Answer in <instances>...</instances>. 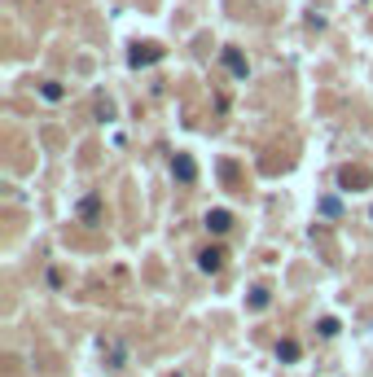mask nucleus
<instances>
[{
    "label": "nucleus",
    "instance_id": "f257e3e1",
    "mask_svg": "<svg viewBox=\"0 0 373 377\" xmlns=\"http://www.w3.org/2000/svg\"><path fill=\"white\" fill-rule=\"evenodd\" d=\"M154 62H163V48H158V44H150V40H145V44H132V53H127V66H154Z\"/></svg>",
    "mask_w": 373,
    "mask_h": 377
},
{
    "label": "nucleus",
    "instance_id": "f03ea898",
    "mask_svg": "<svg viewBox=\"0 0 373 377\" xmlns=\"http://www.w3.org/2000/svg\"><path fill=\"white\" fill-rule=\"evenodd\" d=\"M369 171L365 167H343V171H338V185H343V189H369Z\"/></svg>",
    "mask_w": 373,
    "mask_h": 377
},
{
    "label": "nucleus",
    "instance_id": "7ed1b4c3",
    "mask_svg": "<svg viewBox=\"0 0 373 377\" xmlns=\"http://www.w3.org/2000/svg\"><path fill=\"white\" fill-rule=\"evenodd\" d=\"M229 228H233V215H229V211H206V233L224 237Z\"/></svg>",
    "mask_w": 373,
    "mask_h": 377
},
{
    "label": "nucleus",
    "instance_id": "20e7f679",
    "mask_svg": "<svg viewBox=\"0 0 373 377\" xmlns=\"http://www.w3.org/2000/svg\"><path fill=\"white\" fill-rule=\"evenodd\" d=\"M171 171H176V180H185V185H189V180L198 176V162H193L189 154H176L171 158Z\"/></svg>",
    "mask_w": 373,
    "mask_h": 377
},
{
    "label": "nucleus",
    "instance_id": "39448f33",
    "mask_svg": "<svg viewBox=\"0 0 373 377\" xmlns=\"http://www.w3.org/2000/svg\"><path fill=\"white\" fill-rule=\"evenodd\" d=\"M198 268H202V272H220V268H224V250H220V246L202 250V255H198Z\"/></svg>",
    "mask_w": 373,
    "mask_h": 377
},
{
    "label": "nucleus",
    "instance_id": "423d86ee",
    "mask_svg": "<svg viewBox=\"0 0 373 377\" xmlns=\"http://www.w3.org/2000/svg\"><path fill=\"white\" fill-rule=\"evenodd\" d=\"M224 66H229L237 79H246V57H241L237 48H224Z\"/></svg>",
    "mask_w": 373,
    "mask_h": 377
},
{
    "label": "nucleus",
    "instance_id": "0eeeda50",
    "mask_svg": "<svg viewBox=\"0 0 373 377\" xmlns=\"http://www.w3.org/2000/svg\"><path fill=\"white\" fill-rule=\"evenodd\" d=\"M277 360H286V364H295V360H299V342H281V347H277Z\"/></svg>",
    "mask_w": 373,
    "mask_h": 377
},
{
    "label": "nucleus",
    "instance_id": "6e6552de",
    "mask_svg": "<svg viewBox=\"0 0 373 377\" xmlns=\"http://www.w3.org/2000/svg\"><path fill=\"white\" fill-rule=\"evenodd\" d=\"M334 334H338V320L325 316V320H321V338H334Z\"/></svg>",
    "mask_w": 373,
    "mask_h": 377
},
{
    "label": "nucleus",
    "instance_id": "1a4fd4ad",
    "mask_svg": "<svg viewBox=\"0 0 373 377\" xmlns=\"http://www.w3.org/2000/svg\"><path fill=\"white\" fill-rule=\"evenodd\" d=\"M97 206H101L97 198H84V206H79V211H84V220H97Z\"/></svg>",
    "mask_w": 373,
    "mask_h": 377
},
{
    "label": "nucleus",
    "instance_id": "9d476101",
    "mask_svg": "<svg viewBox=\"0 0 373 377\" xmlns=\"http://www.w3.org/2000/svg\"><path fill=\"white\" fill-rule=\"evenodd\" d=\"M251 307H268V290H251Z\"/></svg>",
    "mask_w": 373,
    "mask_h": 377
}]
</instances>
